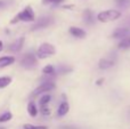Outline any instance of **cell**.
Instances as JSON below:
<instances>
[{
    "instance_id": "2",
    "label": "cell",
    "mask_w": 130,
    "mask_h": 129,
    "mask_svg": "<svg viewBox=\"0 0 130 129\" xmlns=\"http://www.w3.org/2000/svg\"><path fill=\"white\" fill-rule=\"evenodd\" d=\"M121 17V11L117 10V9H107V10L101 11L97 15V20L102 23H107L117 21Z\"/></svg>"
},
{
    "instance_id": "10",
    "label": "cell",
    "mask_w": 130,
    "mask_h": 129,
    "mask_svg": "<svg viewBox=\"0 0 130 129\" xmlns=\"http://www.w3.org/2000/svg\"><path fill=\"white\" fill-rule=\"evenodd\" d=\"M83 20H85L86 24H88V25H92V24H94L96 18H95L92 10H90V9H86L85 13H83Z\"/></svg>"
},
{
    "instance_id": "7",
    "label": "cell",
    "mask_w": 130,
    "mask_h": 129,
    "mask_svg": "<svg viewBox=\"0 0 130 129\" xmlns=\"http://www.w3.org/2000/svg\"><path fill=\"white\" fill-rule=\"evenodd\" d=\"M129 36H130V29L129 27H127V26H124V27H118V29L113 32L112 38L121 39V40H123V39L128 38Z\"/></svg>"
},
{
    "instance_id": "20",
    "label": "cell",
    "mask_w": 130,
    "mask_h": 129,
    "mask_svg": "<svg viewBox=\"0 0 130 129\" xmlns=\"http://www.w3.org/2000/svg\"><path fill=\"white\" fill-rule=\"evenodd\" d=\"M11 118H13V114L10 113V112H4V113L0 116V122H7V121L11 120Z\"/></svg>"
},
{
    "instance_id": "27",
    "label": "cell",
    "mask_w": 130,
    "mask_h": 129,
    "mask_svg": "<svg viewBox=\"0 0 130 129\" xmlns=\"http://www.w3.org/2000/svg\"><path fill=\"white\" fill-rule=\"evenodd\" d=\"M127 27H129V29H130V16H129V17H128V20H127Z\"/></svg>"
},
{
    "instance_id": "12",
    "label": "cell",
    "mask_w": 130,
    "mask_h": 129,
    "mask_svg": "<svg viewBox=\"0 0 130 129\" xmlns=\"http://www.w3.org/2000/svg\"><path fill=\"white\" fill-rule=\"evenodd\" d=\"M14 62H15V57H13V56H2V57H0V69L7 68V66L14 64Z\"/></svg>"
},
{
    "instance_id": "26",
    "label": "cell",
    "mask_w": 130,
    "mask_h": 129,
    "mask_svg": "<svg viewBox=\"0 0 130 129\" xmlns=\"http://www.w3.org/2000/svg\"><path fill=\"white\" fill-rule=\"evenodd\" d=\"M59 129H80V128L74 127V126H63V127H61Z\"/></svg>"
},
{
    "instance_id": "19",
    "label": "cell",
    "mask_w": 130,
    "mask_h": 129,
    "mask_svg": "<svg viewBox=\"0 0 130 129\" xmlns=\"http://www.w3.org/2000/svg\"><path fill=\"white\" fill-rule=\"evenodd\" d=\"M115 4L122 9H128L130 7V0H115Z\"/></svg>"
},
{
    "instance_id": "15",
    "label": "cell",
    "mask_w": 130,
    "mask_h": 129,
    "mask_svg": "<svg viewBox=\"0 0 130 129\" xmlns=\"http://www.w3.org/2000/svg\"><path fill=\"white\" fill-rule=\"evenodd\" d=\"M42 73L45 75H56V70L53 65H47L42 69Z\"/></svg>"
},
{
    "instance_id": "17",
    "label": "cell",
    "mask_w": 130,
    "mask_h": 129,
    "mask_svg": "<svg viewBox=\"0 0 130 129\" xmlns=\"http://www.w3.org/2000/svg\"><path fill=\"white\" fill-rule=\"evenodd\" d=\"M11 84V78L10 77H0V89L6 88L7 86Z\"/></svg>"
},
{
    "instance_id": "23",
    "label": "cell",
    "mask_w": 130,
    "mask_h": 129,
    "mask_svg": "<svg viewBox=\"0 0 130 129\" xmlns=\"http://www.w3.org/2000/svg\"><path fill=\"white\" fill-rule=\"evenodd\" d=\"M40 111H41V113H42L43 116H49L50 114V110H49V107H48V105L47 106H41Z\"/></svg>"
},
{
    "instance_id": "22",
    "label": "cell",
    "mask_w": 130,
    "mask_h": 129,
    "mask_svg": "<svg viewBox=\"0 0 130 129\" xmlns=\"http://www.w3.org/2000/svg\"><path fill=\"white\" fill-rule=\"evenodd\" d=\"M71 71H72V69L67 65H62L58 68V73H69Z\"/></svg>"
},
{
    "instance_id": "21",
    "label": "cell",
    "mask_w": 130,
    "mask_h": 129,
    "mask_svg": "<svg viewBox=\"0 0 130 129\" xmlns=\"http://www.w3.org/2000/svg\"><path fill=\"white\" fill-rule=\"evenodd\" d=\"M23 129H48L46 126H38V125H31V123H26L23 126Z\"/></svg>"
},
{
    "instance_id": "16",
    "label": "cell",
    "mask_w": 130,
    "mask_h": 129,
    "mask_svg": "<svg viewBox=\"0 0 130 129\" xmlns=\"http://www.w3.org/2000/svg\"><path fill=\"white\" fill-rule=\"evenodd\" d=\"M50 100H52V96H50L49 94L43 95L42 97L40 98V101H39V105H40V107L41 106H47V105L50 103Z\"/></svg>"
},
{
    "instance_id": "3",
    "label": "cell",
    "mask_w": 130,
    "mask_h": 129,
    "mask_svg": "<svg viewBox=\"0 0 130 129\" xmlns=\"http://www.w3.org/2000/svg\"><path fill=\"white\" fill-rule=\"evenodd\" d=\"M56 54V48L55 46H53L52 43L43 42L42 45H40V47L37 50V57L40 59L48 58L50 56H54Z\"/></svg>"
},
{
    "instance_id": "4",
    "label": "cell",
    "mask_w": 130,
    "mask_h": 129,
    "mask_svg": "<svg viewBox=\"0 0 130 129\" xmlns=\"http://www.w3.org/2000/svg\"><path fill=\"white\" fill-rule=\"evenodd\" d=\"M38 61H37V56L31 53H27V54L23 55L22 58L20 61V64L22 68H25V69H32L37 65Z\"/></svg>"
},
{
    "instance_id": "11",
    "label": "cell",
    "mask_w": 130,
    "mask_h": 129,
    "mask_svg": "<svg viewBox=\"0 0 130 129\" xmlns=\"http://www.w3.org/2000/svg\"><path fill=\"white\" fill-rule=\"evenodd\" d=\"M69 32L72 34L73 37L75 38H85L86 37V31L80 27H76V26H71L69 29Z\"/></svg>"
},
{
    "instance_id": "6",
    "label": "cell",
    "mask_w": 130,
    "mask_h": 129,
    "mask_svg": "<svg viewBox=\"0 0 130 129\" xmlns=\"http://www.w3.org/2000/svg\"><path fill=\"white\" fill-rule=\"evenodd\" d=\"M54 22V18L52 16H46V17H41L34 23V25L32 26V31L34 30H40V29H45V27L49 26L52 23Z\"/></svg>"
},
{
    "instance_id": "24",
    "label": "cell",
    "mask_w": 130,
    "mask_h": 129,
    "mask_svg": "<svg viewBox=\"0 0 130 129\" xmlns=\"http://www.w3.org/2000/svg\"><path fill=\"white\" fill-rule=\"evenodd\" d=\"M63 0H42L43 4H59Z\"/></svg>"
},
{
    "instance_id": "9",
    "label": "cell",
    "mask_w": 130,
    "mask_h": 129,
    "mask_svg": "<svg viewBox=\"0 0 130 129\" xmlns=\"http://www.w3.org/2000/svg\"><path fill=\"white\" fill-rule=\"evenodd\" d=\"M115 64V59L114 58H102L98 62V66L102 70H107V69L112 68Z\"/></svg>"
},
{
    "instance_id": "18",
    "label": "cell",
    "mask_w": 130,
    "mask_h": 129,
    "mask_svg": "<svg viewBox=\"0 0 130 129\" xmlns=\"http://www.w3.org/2000/svg\"><path fill=\"white\" fill-rule=\"evenodd\" d=\"M118 47H119L120 49H128V48H130V37L120 41Z\"/></svg>"
},
{
    "instance_id": "28",
    "label": "cell",
    "mask_w": 130,
    "mask_h": 129,
    "mask_svg": "<svg viewBox=\"0 0 130 129\" xmlns=\"http://www.w3.org/2000/svg\"><path fill=\"white\" fill-rule=\"evenodd\" d=\"M103 81H104V79H99V80H97L96 84L97 85H102V84H103Z\"/></svg>"
},
{
    "instance_id": "29",
    "label": "cell",
    "mask_w": 130,
    "mask_h": 129,
    "mask_svg": "<svg viewBox=\"0 0 130 129\" xmlns=\"http://www.w3.org/2000/svg\"><path fill=\"white\" fill-rule=\"evenodd\" d=\"M2 48H4V43H2V41L0 40V52L2 50Z\"/></svg>"
},
{
    "instance_id": "14",
    "label": "cell",
    "mask_w": 130,
    "mask_h": 129,
    "mask_svg": "<svg viewBox=\"0 0 130 129\" xmlns=\"http://www.w3.org/2000/svg\"><path fill=\"white\" fill-rule=\"evenodd\" d=\"M27 113L30 114V117L34 118L38 114V109H37V105L34 104V102H30L27 104Z\"/></svg>"
},
{
    "instance_id": "8",
    "label": "cell",
    "mask_w": 130,
    "mask_h": 129,
    "mask_svg": "<svg viewBox=\"0 0 130 129\" xmlns=\"http://www.w3.org/2000/svg\"><path fill=\"white\" fill-rule=\"evenodd\" d=\"M23 45H24V38L22 37V38L17 39L16 41L11 42L10 45L8 46V50L11 53H18L23 48Z\"/></svg>"
},
{
    "instance_id": "30",
    "label": "cell",
    "mask_w": 130,
    "mask_h": 129,
    "mask_svg": "<svg viewBox=\"0 0 130 129\" xmlns=\"http://www.w3.org/2000/svg\"><path fill=\"white\" fill-rule=\"evenodd\" d=\"M0 129H6V128H5V127H0Z\"/></svg>"
},
{
    "instance_id": "13",
    "label": "cell",
    "mask_w": 130,
    "mask_h": 129,
    "mask_svg": "<svg viewBox=\"0 0 130 129\" xmlns=\"http://www.w3.org/2000/svg\"><path fill=\"white\" fill-rule=\"evenodd\" d=\"M70 110V105L67 102H62L61 104H59L58 106V110H57V114H58V117H63L65 114L69 112Z\"/></svg>"
},
{
    "instance_id": "1",
    "label": "cell",
    "mask_w": 130,
    "mask_h": 129,
    "mask_svg": "<svg viewBox=\"0 0 130 129\" xmlns=\"http://www.w3.org/2000/svg\"><path fill=\"white\" fill-rule=\"evenodd\" d=\"M36 20V15H34L33 10L30 6L25 7L22 11L17 14V15L14 17V20H11V24H15L17 22H33Z\"/></svg>"
},
{
    "instance_id": "5",
    "label": "cell",
    "mask_w": 130,
    "mask_h": 129,
    "mask_svg": "<svg viewBox=\"0 0 130 129\" xmlns=\"http://www.w3.org/2000/svg\"><path fill=\"white\" fill-rule=\"evenodd\" d=\"M55 84L54 82H45V84H41L39 87H37L34 89V91L32 93L31 97H37V96L41 95V94L48 93V91H52L53 89H55Z\"/></svg>"
},
{
    "instance_id": "25",
    "label": "cell",
    "mask_w": 130,
    "mask_h": 129,
    "mask_svg": "<svg viewBox=\"0 0 130 129\" xmlns=\"http://www.w3.org/2000/svg\"><path fill=\"white\" fill-rule=\"evenodd\" d=\"M8 5V2L6 1V0H0V9H2V8H5V7Z\"/></svg>"
}]
</instances>
